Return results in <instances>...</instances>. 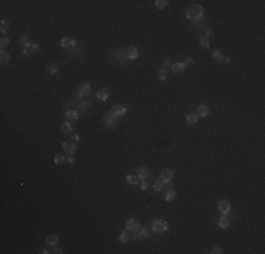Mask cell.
I'll return each instance as SVG.
<instances>
[{"label": "cell", "instance_id": "7", "mask_svg": "<svg viewBox=\"0 0 265 254\" xmlns=\"http://www.w3.org/2000/svg\"><path fill=\"white\" fill-rule=\"evenodd\" d=\"M147 237H150V230L145 227H140L137 232H134V241H141V240L147 239Z\"/></svg>", "mask_w": 265, "mask_h": 254}, {"label": "cell", "instance_id": "32", "mask_svg": "<svg viewBox=\"0 0 265 254\" xmlns=\"http://www.w3.org/2000/svg\"><path fill=\"white\" fill-rule=\"evenodd\" d=\"M66 160H65V155L62 154H56L55 157H54V162H55L56 165H61V164H64Z\"/></svg>", "mask_w": 265, "mask_h": 254}, {"label": "cell", "instance_id": "18", "mask_svg": "<svg viewBox=\"0 0 265 254\" xmlns=\"http://www.w3.org/2000/svg\"><path fill=\"white\" fill-rule=\"evenodd\" d=\"M118 240H120V243L122 244H130L132 241V237L130 236V232L125 230V232H123L122 234L118 236Z\"/></svg>", "mask_w": 265, "mask_h": 254}, {"label": "cell", "instance_id": "12", "mask_svg": "<svg viewBox=\"0 0 265 254\" xmlns=\"http://www.w3.org/2000/svg\"><path fill=\"white\" fill-rule=\"evenodd\" d=\"M136 175L138 177V179L145 181L148 178V175H150V172H148V168H147V167H144V165H140L138 168H137V171H136Z\"/></svg>", "mask_w": 265, "mask_h": 254}, {"label": "cell", "instance_id": "4", "mask_svg": "<svg viewBox=\"0 0 265 254\" xmlns=\"http://www.w3.org/2000/svg\"><path fill=\"white\" fill-rule=\"evenodd\" d=\"M89 96H90V85L88 83V82H83V83L79 85V88H78V95H75V98L76 99H89Z\"/></svg>", "mask_w": 265, "mask_h": 254}, {"label": "cell", "instance_id": "8", "mask_svg": "<svg viewBox=\"0 0 265 254\" xmlns=\"http://www.w3.org/2000/svg\"><path fill=\"white\" fill-rule=\"evenodd\" d=\"M141 226H140V223L136 220V219H129V220L125 222V230L127 232H130V233H134V232H137L138 229H140Z\"/></svg>", "mask_w": 265, "mask_h": 254}, {"label": "cell", "instance_id": "36", "mask_svg": "<svg viewBox=\"0 0 265 254\" xmlns=\"http://www.w3.org/2000/svg\"><path fill=\"white\" fill-rule=\"evenodd\" d=\"M9 44H10V38L9 37H2V40H0V48H2V51H4V48L7 47Z\"/></svg>", "mask_w": 265, "mask_h": 254}, {"label": "cell", "instance_id": "13", "mask_svg": "<svg viewBox=\"0 0 265 254\" xmlns=\"http://www.w3.org/2000/svg\"><path fill=\"white\" fill-rule=\"evenodd\" d=\"M75 45H76V40H74L72 37H64L62 40H61V47L62 48L69 50V48H74Z\"/></svg>", "mask_w": 265, "mask_h": 254}, {"label": "cell", "instance_id": "22", "mask_svg": "<svg viewBox=\"0 0 265 254\" xmlns=\"http://www.w3.org/2000/svg\"><path fill=\"white\" fill-rule=\"evenodd\" d=\"M186 122H188L189 124H196V123L199 122L198 113H188L186 114Z\"/></svg>", "mask_w": 265, "mask_h": 254}, {"label": "cell", "instance_id": "44", "mask_svg": "<svg viewBox=\"0 0 265 254\" xmlns=\"http://www.w3.org/2000/svg\"><path fill=\"white\" fill-rule=\"evenodd\" d=\"M74 155H69V157H68V158H66V162H68V164H74Z\"/></svg>", "mask_w": 265, "mask_h": 254}, {"label": "cell", "instance_id": "10", "mask_svg": "<svg viewBox=\"0 0 265 254\" xmlns=\"http://www.w3.org/2000/svg\"><path fill=\"white\" fill-rule=\"evenodd\" d=\"M172 177H173V172L171 171V169H162L161 174H159V179L164 182V184H166V182H171L172 181Z\"/></svg>", "mask_w": 265, "mask_h": 254}, {"label": "cell", "instance_id": "3", "mask_svg": "<svg viewBox=\"0 0 265 254\" xmlns=\"http://www.w3.org/2000/svg\"><path fill=\"white\" fill-rule=\"evenodd\" d=\"M168 223H166L165 220H162V219H154L151 223V230L154 233H158V234H161V233H165L166 230H168Z\"/></svg>", "mask_w": 265, "mask_h": 254}, {"label": "cell", "instance_id": "50", "mask_svg": "<svg viewBox=\"0 0 265 254\" xmlns=\"http://www.w3.org/2000/svg\"><path fill=\"white\" fill-rule=\"evenodd\" d=\"M41 253H42V254H48V253H51V251H49V250H42Z\"/></svg>", "mask_w": 265, "mask_h": 254}, {"label": "cell", "instance_id": "42", "mask_svg": "<svg viewBox=\"0 0 265 254\" xmlns=\"http://www.w3.org/2000/svg\"><path fill=\"white\" fill-rule=\"evenodd\" d=\"M138 185H140V189H143V191H145V189L148 188V185H147V182H145V181H141Z\"/></svg>", "mask_w": 265, "mask_h": 254}, {"label": "cell", "instance_id": "48", "mask_svg": "<svg viewBox=\"0 0 265 254\" xmlns=\"http://www.w3.org/2000/svg\"><path fill=\"white\" fill-rule=\"evenodd\" d=\"M23 55H24V57L28 55V50H27V48H23Z\"/></svg>", "mask_w": 265, "mask_h": 254}, {"label": "cell", "instance_id": "2", "mask_svg": "<svg viewBox=\"0 0 265 254\" xmlns=\"http://www.w3.org/2000/svg\"><path fill=\"white\" fill-rule=\"evenodd\" d=\"M125 59H127L125 50H117V51L111 52V64L113 65H124Z\"/></svg>", "mask_w": 265, "mask_h": 254}, {"label": "cell", "instance_id": "15", "mask_svg": "<svg viewBox=\"0 0 265 254\" xmlns=\"http://www.w3.org/2000/svg\"><path fill=\"white\" fill-rule=\"evenodd\" d=\"M196 113H198L199 117H207L209 113H210V109L205 103H200L198 106V112H196Z\"/></svg>", "mask_w": 265, "mask_h": 254}, {"label": "cell", "instance_id": "24", "mask_svg": "<svg viewBox=\"0 0 265 254\" xmlns=\"http://www.w3.org/2000/svg\"><path fill=\"white\" fill-rule=\"evenodd\" d=\"M9 30H10V23H9L7 20H2V21H0V31L3 34H7Z\"/></svg>", "mask_w": 265, "mask_h": 254}, {"label": "cell", "instance_id": "26", "mask_svg": "<svg viewBox=\"0 0 265 254\" xmlns=\"http://www.w3.org/2000/svg\"><path fill=\"white\" fill-rule=\"evenodd\" d=\"M217 225L220 226L221 229H226V227H228V225H230V220H228V217H226V215H223V216L219 219Z\"/></svg>", "mask_w": 265, "mask_h": 254}, {"label": "cell", "instance_id": "45", "mask_svg": "<svg viewBox=\"0 0 265 254\" xmlns=\"http://www.w3.org/2000/svg\"><path fill=\"white\" fill-rule=\"evenodd\" d=\"M183 64H185V66H188V65H192V64H193V59H192V58H188V59H186V61H185Z\"/></svg>", "mask_w": 265, "mask_h": 254}, {"label": "cell", "instance_id": "25", "mask_svg": "<svg viewBox=\"0 0 265 254\" xmlns=\"http://www.w3.org/2000/svg\"><path fill=\"white\" fill-rule=\"evenodd\" d=\"M164 198H165L166 202H172V201H175V198H176V192H175V189L173 191H168L164 193Z\"/></svg>", "mask_w": 265, "mask_h": 254}, {"label": "cell", "instance_id": "46", "mask_svg": "<svg viewBox=\"0 0 265 254\" xmlns=\"http://www.w3.org/2000/svg\"><path fill=\"white\" fill-rule=\"evenodd\" d=\"M168 66H171V62H169V59H165L164 61V68H168Z\"/></svg>", "mask_w": 265, "mask_h": 254}, {"label": "cell", "instance_id": "9", "mask_svg": "<svg viewBox=\"0 0 265 254\" xmlns=\"http://www.w3.org/2000/svg\"><path fill=\"white\" fill-rule=\"evenodd\" d=\"M74 99H76L74 96ZM90 100H79L76 99V103H74L72 106H75V110H86L89 106H90Z\"/></svg>", "mask_w": 265, "mask_h": 254}, {"label": "cell", "instance_id": "30", "mask_svg": "<svg viewBox=\"0 0 265 254\" xmlns=\"http://www.w3.org/2000/svg\"><path fill=\"white\" fill-rule=\"evenodd\" d=\"M125 179H127V182L131 185H138V177H137V175H131V174H130V175L125 177Z\"/></svg>", "mask_w": 265, "mask_h": 254}, {"label": "cell", "instance_id": "39", "mask_svg": "<svg viewBox=\"0 0 265 254\" xmlns=\"http://www.w3.org/2000/svg\"><path fill=\"white\" fill-rule=\"evenodd\" d=\"M41 50V47L38 44H33L31 45V48H30V51H31V54H38Z\"/></svg>", "mask_w": 265, "mask_h": 254}, {"label": "cell", "instance_id": "41", "mask_svg": "<svg viewBox=\"0 0 265 254\" xmlns=\"http://www.w3.org/2000/svg\"><path fill=\"white\" fill-rule=\"evenodd\" d=\"M51 253H55V254H62V248H59V247H55V246H52V250Z\"/></svg>", "mask_w": 265, "mask_h": 254}, {"label": "cell", "instance_id": "40", "mask_svg": "<svg viewBox=\"0 0 265 254\" xmlns=\"http://www.w3.org/2000/svg\"><path fill=\"white\" fill-rule=\"evenodd\" d=\"M213 59H216V61H223V55L220 54V51L213 52Z\"/></svg>", "mask_w": 265, "mask_h": 254}, {"label": "cell", "instance_id": "34", "mask_svg": "<svg viewBox=\"0 0 265 254\" xmlns=\"http://www.w3.org/2000/svg\"><path fill=\"white\" fill-rule=\"evenodd\" d=\"M61 131L62 133H71L72 131V124H71V123H62V124H61Z\"/></svg>", "mask_w": 265, "mask_h": 254}, {"label": "cell", "instance_id": "27", "mask_svg": "<svg viewBox=\"0 0 265 254\" xmlns=\"http://www.w3.org/2000/svg\"><path fill=\"white\" fill-rule=\"evenodd\" d=\"M65 116L69 119V120H78V119H79L78 110H66L65 112Z\"/></svg>", "mask_w": 265, "mask_h": 254}, {"label": "cell", "instance_id": "19", "mask_svg": "<svg viewBox=\"0 0 265 254\" xmlns=\"http://www.w3.org/2000/svg\"><path fill=\"white\" fill-rule=\"evenodd\" d=\"M20 45H21L23 48H28L31 47V37L30 35H27V34H24V35H21L20 37Z\"/></svg>", "mask_w": 265, "mask_h": 254}, {"label": "cell", "instance_id": "16", "mask_svg": "<svg viewBox=\"0 0 265 254\" xmlns=\"http://www.w3.org/2000/svg\"><path fill=\"white\" fill-rule=\"evenodd\" d=\"M103 122H104V124H106V127L107 129H114V126H116V119H113L111 117V114L110 113H106L103 116Z\"/></svg>", "mask_w": 265, "mask_h": 254}, {"label": "cell", "instance_id": "49", "mask_svg": "<svg viewBox=\"0 0 265 254\" xmlns=\"http://www.w3.org/2000/svg\"><path fill=\"white\" fill-rule=\"evenodd\" d=\"M223 61H224L226 64H228V62H230V58H228V57H224V58H223Z\"/></svg>", "mask_w": 265, "mask_h": 254}, {"label": "cell", "instance_id": "20", "mask_svg": "<svg viewBox=\"0 0 265 254\" xmlns=\"http://www.w3.org/2000/svg\"><path fill=\"white\" fill-rule=\"evenodd\" d=\"M58 241H59V237L56 234H49L47 237V239H45V244H48V246H56V244H58Z\"/></svg>", "mask_w": 265, "mask_h": 254}, {"label": "cell", "instance_id": "35", "mask_svg": "<svg viewBox=\"0 0 265 254\" xmlns=\"http://www.w3.org/2000/svg\"><path fill=\"white\" fill-rule=\"evenodd\" d=\"M199 42H200V45H202L203 48H209L210 47V38L207 37H200V40H199Z\"/></svg>", "mask_w": 265, "mask_h": 254}, {"label": "cell", "instance_id": "1", "mask_svg": "<svg viewBox=\"0 0 265 254\" xmlns=\"http://www.w3.org/2000/svg\"><path fill=\"white\" fill-rule=\"evenodd\" d=\"M185 16H186V19H189L191 21L198 24V23L203 19V7L200 4H191V6L185 10Z\"/></svg>", "mask_w": 265, "mask_h": 254}, {"label": "cell", "instance_id": "37", "mask_svg": "<svg viewBox=\"0 0 265 254\" xmlns=\"http://www.w3.org/2000/svg\"><path fill=\"white\" fill-rule=\"evenodd\" d=\"M164 185H165V184L159 179V181H155V184L152 185V188H154V191L159 192V191H162V189H164Z\"/></svg>", "mask_w": 265, "mask_h": 254}, {"label": "cell", "instance_id": "6", "mask_svg": "<svg viewBox=\"0 0 265 254\" xmlns=\"http://www.w3.org/2000/svg\"><path fill=\"white\" fill-rule=\"evenodd\" d=\"M217 208H219V210L221 212V215H228L230 212H231V203L228 202L227 199H221V201H219Z\"/></svg>", "mask_w": 265, "mask_h": 254}, {"label": "cell", "instance_id": "47", "mask_svg": "<svg viewBox=\"0 0 265 254\" xmlns=\"http://www.w3.org/2000/svg\"><path fill=\"white\" fill-rule=\"evenodd\" d=\"M79 138H81V137H79V134H74V137H72V140L76 141V143L79 141Z\"/></svg>", "mask_w": 265, "mask_h": 254}, {"label": "cell", "instance_id": "5", "mask_svg": "<svg viewBox=\"0 0 265 254\" xmlns=\"http://www.w3.org/2000/svg\"><path fill=\"white\" fill-rule=\"evenodd\" d=\"M109 113L111 114V117L113 119H120V117H123L125 113H127V109H125V106L124 105H114L113 107H111V110L109 112Z\"/></svg>", "mask_w": 265, "mask_h": 254}, {"label": "cell", "instance_id": "43", "mask_svg": "<svg viewBox=\"0 0 265 254\" xmlns=\"http://www.w3.org/2000/svg\"><path fill=\"white\" fill-rule=\"evenodd\" d=\"M203 37H207V38L213 37V31H212V30H206V33H205V35H203Z\"/></svg>", "mask_w": 265, "mask_h": 254}, {"label": "cell", "instance_id": "23", "mask_svg": "<svg viewBox=\"0 0 265 254\" xmlns=\"http://www.w3.org/2000/svg\"><path fill=\"white\" fill-rule=\"evenodd\" d=\"M171 68H172V72H175V74H179V72H182L186 66H185L183 62H176V64H173V65H171Z\"/></svg>", "mask_w": 265, "mask_h": 254}, {"label": "cell", "instance_id": "17", "mask_svg": "<svg viewBox=\"0 0 265 254\" xmlns=\"http://www.w3.org/2000/svg\"><path fill=\"white\" fill-rule=\"evenodd\" d=\"M96 98L100 100V102H106L107 98H109V90L106 88H100L97 92H96Z\"/></svg>", "mask_w": 265, "mask_h": 254}, {"label": "cell", "instance_id": "21", "mask_svg": "<svg viewBox=\"0 0 265 254\" xmlns=\"http://www.w3.org/2000/svg\"><path fill=\"white\" fill-rule=\"evenodd\" d=\"M68 55L71 58H79L82 55V50L81 48H69L68 50Z\"/></svg>", "mask_w": 265, "mask_h": 254}, {"label": "cell", "instance_id": "33", "mask_svg": "<svg viewBox=\"0 0 265 254\" xmlns=\"http://www.w3.org/2000/svg\"><path fill=\"white\" fill-rule=\"evenodd\" d=\"M209 253L210 254H221L223 253V247H221L220 244H216V246H213L212 248H210Z\"/></svg>", "mask_w": 265, "mask_h": 254}, {"label": "cell", "instance_id": "11", "mask_svg": "<svg viewBox=\"0 0 265 254\" xmlns=\"http://www.w3.org/2000/svg\"><path fill=\"white\" fill-rule=\"evenodd\" d=\"M62 148L69 155H74L76 153V144L74 141H65V143H62Z\"/></svg>", "mask_w": 265, "mask_h": 254}, {"label": "cell", "instance_id": "29", "mask_svg": "<svg viewBox=\"0 0 265 254\" xmlns=\"http://www.w3.org/2000/svg\"><path fill=\"white\" fill-rule=\"evenodd\" d=\"M0 61H2V64L10 62V54L7 51H2L0 52Z\"/></svg>", "mask_w": 265, "mask_h": 254}, {"label": "cell", "instance_id": "14", "mask_svg": "<svg viewBox=\"0 0 265 254\" xmlns=\"http://www.w3.org/2000/svg\"><path fill=\"white\" fill-rule=\"evenodd\" d=\"M125 54H127V59H137L138 57V50L134 45H130V47L125 48Z\"/></svg>", "mask_w": 265, "mask_h": 254}, {"label": "cell", "instance_id": "38", "mask_svg": "<svg viewBox=\"0 0 265 254\" xmlns=\"http://www.w3.org/2000/svg\"><path fill=\"white\" fill-rule=\"evenodd\" d=\"M166 78H168V75H166L165 68H162V69H159V71H158V79H161V81H165Z\"/></svg>", "mask_w": 265, "mask_h": 254}, {"label": "cell", "instance_id": "28", "mask_svg": "<svg viewBox=\"0 0 265 254\" xmlns=\"http://www.w3.org/2000/svg\"><path fill=\"white\" fill-rule=\"evenodd\" d=\"M169 6V2L168 0H155V7L157 9H166Z\"/></svg>", "mask_w": 265, "mask_h": 254}, {"label": "cell", "instance_id": "31", "mask_svg": "<svg viewBox=\"0 0 265 254\" xmlns=\"http://www.w3.org/2000/svg\"><path fill=\"white\" fill-rule=\"evenodd\" d=\"M47 71L49 75H55L56 72H58V65H56V64H49V65L47 66Z\"/></svg>", "mask_w": 265, "mask_h": 254}]
</instances>
